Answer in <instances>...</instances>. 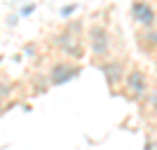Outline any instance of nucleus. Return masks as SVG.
<instances>
[{
	"mask_svg": "<svg viewBox=\"0 0 157 150\" xmlns=\"http://www.w3.org/2000/svg\"><path fill=\"white\" fill-rule=\"evenodd\" d=\"M89 47H92V54H96V56H105L110 52V35L103 26L89 28Z\"/></svg>",
	"mask_w": 157,
	"mask_h": 150,
	"instance_id": "nucleus-1",
	"label": "nucleus"
},
{
	"mask_svg": "<svg viewBox=\"0 0 157 150\" xmlns=\"http://www.w3.org/2000/svg\"><path fill=\"white\" fill-rule=\"evenodd\" d=\"M78 75H80V68H78V66L61 61V63H54L52 66V71H49V82H52V85H63V82L78 78Z\"/></svg>",
	"mask_w": 157,
	"mask_h": 150,
	"instance_id": "nucleus-2",
	"label": "nucleus"
},
{
	"mask_svg": "<svg viewBox=\"0 0 157 150\" xmlns=\"http://www.w3.org/2000/svg\"><path fill=\"white\" fill-rule=\"evenodd\" d=\"M124 82L134 98H143L148 94V80H145V75L141 71H131L129 75H124Z\"/></svg>",
	"mask_w": 157,
	"mask_h": 150,
	"instance_id": "nucleus-3",
	"label": "nucleus"
},
{
	"mask_svg": "<svg viewBox=\"0 0 157 150\" xmlns=\"http://www.w3.org/2000/svg\"><path fill=\"white\" fill-rule=\"evenodd\" d=\"M56 47H59L63 54H68V56H75L78 59L80 54H82V49H80V42H78V38L73 35V31H66V33H61V35H56Z\"/></svg>",
	"mask_w": 157,
	"mask_h": 150,
	"instance_id": "nucleus-4",
	"label": "nucleus"
},
{
	"mask_svg": "<svg viewBox=\"0 0 157 150\" xmlns=\"http://www.w3.org/2000/svg\"><path fill=\"white\" fill-rule=\"evenodd\" d=\"M131 14H134V19L141 26H152L155 24V10L150 5H145V2H134L131 5Z\"/></svg>",
	"mask_w": 157,
	"mask_h": 150,
	"instance_id": "nucleus-5",
	"label": "nucleus"
},
{
	"mask_svg": "<svg viewBox=\"0 0 157 150\" xmlns=\"http://www.w3.org/2000/svg\"><path fill=\"white\" fill-rule=\"evenodd\" d=\"M103 73H105V80H108L110 85H115L117 80L124 78V71H122L120 63H103Z\"/></svg>",
	"mask_w": 157,
	"mask_h": 150,
	"instance_id": "nucleus-6",
	"label": "nucleus"
},
{
	"mask_svg": "<svg viewBox=\"0 0 157 150\" xmlns=\"http://www.w3.org/2000/svg\"><path fill=\"white\" fill-rule=\"evenodd\" d=\"M75 10H78V5H68V7H63V10H61V14H63V17H71Z\"/></svg>",
	"mask_w": 157,
	"mask_h": 150,
	"instance_id": "nucleus-7",
	"label": "nucleus"
},
{
	"mask_svg": "<svg viewBox=\"0 0 157 150\" xmlns=\"http://www.w3.org/2000/svg\"><path fill=\"white\" fill-rule=\"evenodd\" d=\"M33 10H35V5H28V7H24V10H21V14H31Z\"/></svg>",
	"mask_w": 157,
	"mask_h": 150,
	"instance_id": "nucleus-8",
	"label": "nucleus"
},
{
	"mask_svg": "<svg viewBox=\"0 0 157 150\" xmlns=\"http://www.w3.org/2000/svg\"><path fill=\"white\" fill-rule=\"evenodd\" d=\"M150 103L157 106V91H155V94H150Z\"/></svg>",
	"mask_w": 157,
	"mask_h": 150,
	"instance_id": "nucleus-9",
	"label": "nucleus"
},
{
	"mask_svg": "<svg viewBox=\"0 0 157 150\" xmlns=\"http://www.w3.org/2000/svg\"><path fill=\"white\" fill-rule=\"evenodd\" d=\"M150 40H152V42H157V33H150Z\"/></svg>",
	"mask_w": 157,
	"mask_h": 150,
	"instance_id": "nucleus-10",
	"label": "nucleus"
}]
</instances>
